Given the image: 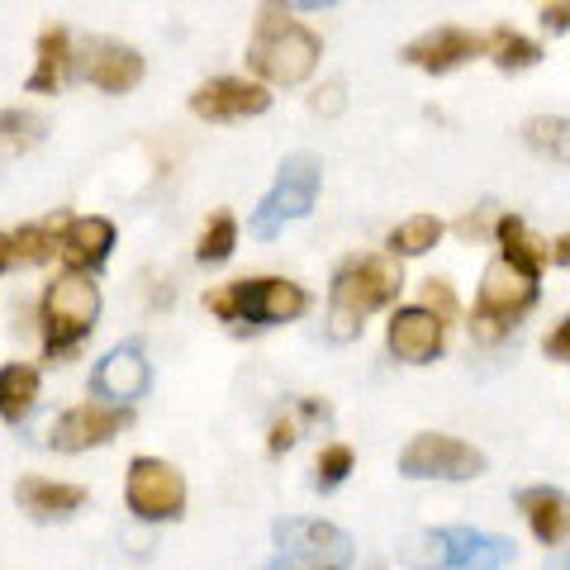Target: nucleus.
Returning a JSON list of instances; mask_svg holds the SVG:
<instances>
[{"instance_id":"obj_29","label":"nucleus","mask_w":570,"mask_h":570,"mask_svg":"<svg viewBox=\"0 0 570 570\" xmlns=\"http://www.w3.org/2000/svg\"><path fill=\"white\" fill-rule=\"evenodd\" d=\"M43 124L33 119V115H6V134H10V148H33V138H39Z\"/></svg>"},{"instance_id":"obj_36","label":"nucleus","mask_w":570,"mask_h":570,"mask_svg":"<svg viewBox=\"0 0 570 570\" xmlns=\"http://www.w3.org/2000/svg\"><path fill=\"white\" fill-rule=\"evenodd\" d=\"M551 262H557V266H570V234H561L557 243H551Z\"/></svg>"},{"instance_id":"obj_32","label":"nucleus","mask_w":570,"mask_h":570,"mask_svg":"<svg viewBox=\"0 0 570 570\" xmlns=\"http://www.w3.org/2000/svg\"><path fill=\"white\" fill-rule=\"evenodd\" d=\"M542 24H547L551 33H566V29H570V0H551V6L542 10Z\"/></svg>"},{"instance_id":"obj_13","label":"nucleus","mask_w":570,"mask_h":570,"mask_svg":"<svg viewBox=\"0 0 570 570\" xmlns=\"http://www.w3.org/2000/svg\"><path fill=\"white\" fill-rule=\"evenodd\" d=\"M490 43L480 39V33H466V29H433L423 33V39H414L404 48V62H414L423 71H452L461 67L466 58H475V52H485Z\"/></svg>"},{"instance_id":"obj_35","label":"nucleus","mask_w":570,"mask_h":570,"mask_svg":"<svg viewBox=\"0 0 570 570\" xmlns=\"http://www.w3.org/2000/svg\"><path fill=\"white\" fill-rule=\"evenodd\" d=\"M295 433H299V423H295V419H281V423L272 428V452H285V448H291Z\"/></svg>"},{"instance_id":"obj_25","label":"nucleus","mask_w":570,"mask_h":570,"mask_svg":"<svg viewBox=\"0 0 570 570\" xmlns=\"http://www.w3.org/2000/svg\"><path fill=\"white\" fill-rule=\"evenodd\" d=\"M442 238V224L433 219V214H419V219H404L395 234H390V253L395 257H423L428 247H438Z\"/></svg>"},{"instance_id":"obj_16","label":"nucleus","mask_w":570,"mask_h":570,"mask_svg":"<svg viewBox=\"0 0 570 570\" xmlns=\"http://www.w3.org/2000/svg\"><path fill=\"white\" fill-rule=\"evenodd\" d=\"M58 243H62L58 253H62V262L71 266V272H96L115 247V224L110 219H71Z\"/></svg>"},{"instance_id":"obj_19","label":"nucleus","mask_w":570,"mask_h":570,"mask_svg":"<svg viewBox=\"0 0 570 570\" xmlns=\"http://www.w3.org/2000/svg\"><path fill=\"white\" fill-rule=\"evenodd\" d=\"M20 504L29 513H39V519H52V513L81 509L86 504V490L81 485H52V480L29 475V480H20Z\"/></svg>"},{"instance_id":"obj_20","label":"nucleus","mask_w":570,"mask_h":570,"mask_svg":"<svg viewBox=\"0 0 570 570\" xmlns=\"http://www.w3.org/2000/svg\"><path fill=\"white\" fill-rule=\"evenodd\" d=\"M67 58H71V43H67V29H43L39 33V67L29 77V91H58V81L67 77Z\"/></svg>"},{"instance_id":"obj_27","label":"nucleus","mask_w":570,"mask_h":570,"mask_svg":"<svg viewBox=\"0 0 570 570\" xmlns=\"http://www.w3.org/2000/svg\"><path fill=\"white\" fill-rule=\"evenodd\" d=\"M234 243H238L234 214H214V219L205 224V234H200V247H195V257H200V262H228Z\"/></svg>"},{"instance_id":"obj_6","label":"nucleus","mask_w":570,"mask_h":570,"mask_svg":"<svg viewBox=\"0 0 570 570\" xmlns=\"http://www.w3.org/2000/svg\"><path fill=\"white\" fill-rule=\"evenodd\" d=\"M276 566H352V538L333 523L285 519L276 523Z\"/></svg>"},{"instance_id":"obj_26","label":"nucleus","mask_w":570,"mask_h":570,"mask_svg":"<svg viewBox=\"0 0 570 570\" xmlns=\"http://www.w3.org/2000/svg\"><path fill=\"white\" fill-rule=\"evenodd\" d=\"M490 52H494V62L504 71H523V67H532L542 58V48L532 39H523V33H513V29H494L490 33Z\"/></svg>"},{"instance_id":"obj_22","label":"nucleus","mask_w":570,"mask_h":570,"mask_svg":"<svg viewBox=\"0 0 570 570\" xmlns=\"http://www.w3.org/2000/svg\"><path fill=\"white\" fill-rule=\"evenodd\" d=\"M494 234H499V243H504V257L532 266V272H542V266L551 262V243H538L523 228V219H513V214H504V219L494 224Z\"/></svg>"},{"instance_id":"obj_2","label":"nucleus","mask_w":570,"mask_h":570,"mask_svg":"<svg viewBox=\"0 0 570 570\" xmlns=\"http://www.w3.org/2000/svg\"><path fill=\"white\" fill-rule=\"evenodd\" d=\"M247 62L276 86H299L318 67V39L309 29H299L285 20V0H266L262 20H257V39L247 48Z\"/></svg>"},{"instance_id":"obj_18","label":"nucleus","mask_w":570,"mask_h":570,"mask_svg":"<svg viewBox=\"0 0 570 570\" xmlns=\"http://www.w3.org/2000/svg\"><path fill=\"white\" fill-rule=\"evenodd\" d=\"M519 509L528 513V523H532V532H538V542H547V547L566 542V532H570V499L561 490L532 485V490L519 494Z\"/></svg>"},{"instance_id":"obj_5","label":"nucleus","mask_w":570,"mask_h":570,"mask_svg":"<svg viewBox=\"0 0 570 570\" xmlns=\"http://www.w3.org/2000/svg\"><path fill=\"white\" fill-rule=\"evenodd\" d=\"M314 195H318V163L309 153L285 157L272 195H266V200L257 205V214H253V234L276 238L285 219H305V214L314 209Z\"/></svg>"},{"instance_id":"obj_34","label":"nucleus","mask_w":570,"mask_h":570,"mask_svg":"<svg viewBox=\"0 0 570 570\" xmlns=\"http://www.w3.org/2000/svg\"><path fill=\"white\" fill-rule=\"evenodd\" d=\"M314 110H318V115H337V110H343V86H337V81L324 86V91L314 96Z\"/></svg>"},{"instance_id":"obj_8","label":"nucleus","mask_w":570,"mask_h":570,"mask_svg":"<svg viewBox=\"0 0 570 570\" xmlns=\"http://www.w3.org/2000/svg\"><path fill=\"white\" fill-rule=\"evenodd\" d=\"M124 499L138 519L148 523H163V519H176L186 504V480L176 466L167 461H153V456H138L129 466V480H124Z\"/></svg>"},{"instance_id":"obj_11","label":"nucleus","mask_w":570,"mask_h":570,"mask_svg":"<svg viewBox=\"0 0 570 570\" xmlns=\"http://www.w3.org/2000/svg\"><path fill=\"white\" fill-rule=\"evenodd\" d=\"M266 105H272L266 86L234 81V77H219V81H209L190 96V110L200 119H247V115H262Z\"/></svg>"},{"instance_id":"obj_24","label":"nucleus","mask_w":570,"mask_h":570,"mask_svg":"<svg viewBox=\"0 0 570 570\" xmlns=\"http://www.w3.org/2000/svg\"><path fill=\"white\" fill-rule=\"evenodd\" d=\"M523 138H528V148L551 153L557 163H570V119L538 115V119H528V124H523Z\"/></svg>"},{"instance_id":"obj_9","label":"nucleus","mask_w":570,"mask_h":570,"mask_svg":"<svg viewBox=\"0 0 570 570\" xmlns=\"http://www.w3.org/2000/svg\"><path fill=\"white\" fill-rule=\"evenodd\" d=\"M538 299V272L513 257H499L485 266V281H480V309L485 314H499V318H519L532 309Z\"/></svg>"},{"instance_id":"obj_3","label":"nucleus","mask_w":570,"mask_h":570,"mask_svg":"<svg viewBox=\"0 0 570 570\" xmlns=\"http://www.w3.org/2000/svg\"><path fill=\"white\" fill-rule=\"evenodd\" d=\"M43 337H48V352L62 356L91 333L96 314H100V291L86 276H58L43 295Z\"/></svg>"},{"instance_id":"obj_38","label":"nucleus","mask_w":570,"mask_h":570,"mask_svg":"<svg viewBox=\"0 0 570 570\" xmlns=\"http://www.w3.org/2000/svg\"><path fill=\"white\" fill-rule=\"evenodd\" d=\"M566 566H570V557H566Z\"/></svg>"},{"instance_id":"obj_31","label":"nucleus","mask_w":570,"mask_h":570,"mask_svg":"<svg viewBox=\"0 0 570 570\" xmlns=\"http://www.w3.org/2000/svg\"><path fill=\"white\" fill-rule=\"evenodd\" d=\"M471 333L480 337V343H499V337L509 333V318H499V314L475 309V318H471Z\"/></svg>"},{"instance_id":"obj_10","label":"nucleus","mask_w":570,"mask_h":570,"mask_svg":"<svg viewBox=\"0 0 570 570\" xmlns=\"http://www.w3.org/2000/svg\"><path fill=\"white\" fill-rule=\"evenodd\" d=\"M129 409L124 400L110 409V404H77L71 414H62L58 423L48 428V442L62 452H81V448H96V442H110L119 428H129Z\"/></svg>"},{"instance_id":"obj_33","label":"nucleus","mask_w":570,"mask_h":570,"mask_svg":"<svg viewBox=\"0 0 570 570\" xmlns=\"http://www.w3.org/2000/svg\"><path fill=\"white\" fill-rule=\"evenodd\" d=\"M547 356H551V362H570V318L547 337Z\"/></svg>"},{"instance_id":"obj_15","label":"nucleus","mask_w":570,"mask_h":570,"mask_svg":"<svg viewBox=\"0 0 570 570\" xmlns=\"http://www.w3.org/2000/svg\"><path fill=\"white\" fill-rule=\"evenodd\" d=\"M81 77L100 91H134L142 81V58L124 43H91L81 52Z\"/></svg>"},{"instance_id":"obj_7","label":"nucleus","mask_w":570,"mask_h":570,"mask_svg":"<svg viewBox=\"0 0 570 570\" xmlns=\"http://www.w3.org/2000/svg\"><path fill=\"white\" fill-rule=\"evenodd\" d=\"M400 471L414 480H475L485 471V456L448 433H423L400 452Z\"/></svg>"},{"instance_id":"obj_4","label":"nucleus","mask_w":570,"mask_h":570,"mask_svg":"<svg viewBox=\"0 0 570 570\" xmlns=\"http://www.w3.org/2000/svg\"><path fill=\"white\" fill-rule=\"evenodd\" d=\"M205 305L219 318H247V324H285V318L305 314V291L291 281H238L228 291L205 295Z\"/></svg>"},{"instance_id":"obj_12","label":"nucleus","mask_w":570,"mask_h":570,"mask_svg":"<svg viewBox=\"0 0 570 570\" xmlns=\"http://www.w3.org/2000/svg\"><path fill=\"white\" fill-rule=\"evenodd\" d=\"M442 324H448V318L433 314V309H400L390 318L385 343L400 362H433L442 352Z\"/></svg>"},{"instance_id":"obj_28","label":"nucleus","mask_w":570,"mask_h":570,"mask_svg":"<svg viewBox=\"0 0 570 570\" xmlns=\"http://www.w3.org/2000/svg\"><path fill=\"white\" fill-rule=\"evenodd\" d=\"M347 471H352V448H343V442H333V448L318 452V485H324V490H333Z\"/></svg>"},{"instance_id":"obj_21","label":"nucleus","mask_w":570,"mask_h":570,"mask_svg":"<svg viewBox=\"0 0 570 570\" xmlns=\"http://www.w3.org/2000/svg\"><path fill=\"white\" fill-rule=\"evenodd\" d=\"M33 400H39V376L29 366H6L0 371V409H6V423H24Z\"/></svg>"},{"instance_id":"obj_23","label":"nucleus","mask_w":570,"mask_h":570,"mask_svg":"<svg viewBox=\"0 0 570 570\" xmlns=\"http://www.w3.org/2000/svg\"><path fill=\"white\" fill-rule=\"evenodd\" d=\"M52 247H62V243H52V234L43 224H29V228H20V234H6V266H39V262H48L52 257Z\"/></svg>"},{"instance_id":"obj_17","label":"nucleus","mask_w":570,"mask_h":570,"mask_svg":"<svg viewBox=\"0 0 570 570\" xmlns=\"http://www.w3.org/2000/svg\"><path fill=\"white\" fill-rule=\"evenodd\" d=\"M96 390L105 400H138L148 390V362H142L138 347H115L105 362L96 366Z\"/></svg>"},{"instance_id":"obj_30","label":"nucleus","mask_w":570,"mask_h":570,"mask_svg":"<svg viewBox=\"0 0 570 570\" xmlns=\"http://www.w3.org/2000/svg\"><path fill=\"white\" fill-rule=\"evenodd\" d=\"M423 305L433 309V314H442V318H452V314H456L452 285H448V281H428V285H423Z\"/></svg>"},{"instance_id":"obj_1","label":"nucleus","mask_w":570,"mask_h":570,"mask_svg":"<svg viewBox=\"0 0 570 570\" xmlns=\"http://www.w3.org/2000/svg\"><path fill=\"white\" fill-rule=\"evenodd\" d=\"M400 266L395 257H356L337 272L333 285V309H328V337L333 343H352L362 333V318L371 309L390 305L400 295Z\"/></svg>"},{"instance_id":"obj_14","label":"nucleus","mask_w":570,"mask_h":570,"mask_svg":"<svg viewBox=\"0 0 570 570\" xmlns=\"http://www.w3.org/2000/svg\"><path fill=\"white\" fill-rule=\"evenodd\" d=\"M442 561L452 570H499V566H513V542L490 538V532L452 528L442 532Z\"/></svg>"},{"instance_id":"obj_37","label":"nucleus","mask_w":570,"mask_h":570,"mask_svg":"<svg viewBox=\"0 0 570 570\" xmlns=\"http://www.w3.org/2000/svg\"><path fill=\"white\" fill-rule=\"evenodd\" d=\"M295 6H305V10H324V6H333V0H295Z\"/></svg>"}]
</instances>
